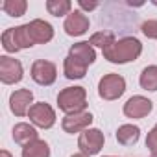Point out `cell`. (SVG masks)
I'll list each match as a JSON object with an SVG mask.
<instances>
[{"instance_id": "23", "label": "cell", "mask_w": 157, "mask_h": 157, "mask_svg": "<svg viewBox=\"0 0 157 157\" xmlns=\"http://www.w3.org/2000/svg\"><path fill=\"white\" fill-rule=\"evenodd\" d=\"M146 148L150 150V157H157V124L150 129L146 137Z\"/></svg>"}, {"instance_id": "1", "label": "cell", "mask_w": 157, "mask_h": 157, "mask_svg": "<svg viewBox=\"0 0 157 157\" xmlns=\"http://www.w3.org/2000/svg\"><path fill=\"white\" fill-rule=\"evenodd\" d=\"M102 52L109 63L124 65V63L139 59V56L142 54V44L135 37H122V39H115L113 43H109Z\"/></svg>"}, {"instance_id": "9", "label": "cell", "mask_w": 157, "mask_h": 157, "mask_svg": "<svg viewBox=\"0 0 157 157\" xmlns=\"http://www.w3.org/2000/svg\"><path fill=\"white\" fill-rule=\"evenodd\" d=\"M89 26H91L89 17H87L82 10H74V11L65 19L63 30H65L67 35H70V37H80V35L87 33Z\"/></svg>"}, {"instance_id": "5", "label": "cell", "mask_w": 157, "mask_h": 157, "mask_svg": "<svg viewBox=\"0 0 157 157\" xmlns=\"http://www.w3.org/2000/svg\"><path fill=\"white\" fill-rule=\"evenodd\" d=\"M104 142H105V137L100 129L96 128H89L85 131L80 133V139H78V148L82 150V153L85 155H96L100 153V150L104 148Z\"/></svg>"}, {"instance_id": "12", "label": "cell", "mask_w": 157, "mask_h": 157, "mask_svg": "<svg viewBox=\"0 0 157 157\" xmlns=\"http://www.w3.org/2000/svg\"><path fill=\"white\" fill-rule=\"evenodd\" d=\"M26 26H28V32H30L33 44H44V43L54 39V26L43 19H33Z\"/></svg>"}, {"instance_id": "27", "label": "cell", "mask_w": 157, "mask_h": 157, "mask_svg": "<svg viewBox=\"0 0 157 157\" xmlns=\"http://www.w3.org/2000/svg\"><path fill=\"white\" fill-rule=\"evenodd\" d=\"M70 157H89V155H85V153L80 151V153H74V155H70Z\"/></svg>"}, {"instance_id": "8", "label": "cell", "mask_w": 157, "mask_h": 157, "mask_svg": "<svg viewBox=\"0 0 157 157\" xmlns=\"http://www.w3.org/2000/svg\"><path fill=\"white\" fill-rule=\"evenodd\" d=\"M28 117H30L33 126L43 128V129H50L56 124V111L48 104H44V102L33 104L30 107V111H28Z\"/></svg>"}, {"instance_id": "19", "label": "cell", "mask_w": 157, "mask_h": 157, "mask_svg": "<svg viewBox=\"0 0 157 157\" xmlns=\"http://www.w3.org/2000/svg\"><path fill=\"white\" fill-rule=\"evenodd\" d=\"M139 83L144 91H157V65H150L140 72Z\"/></svg>"}, {"instance_id": "18", "label": "cell", "mask_w": 157, "mask_h": 157, "mask_svg": "<svg viewBox=\"0 0 157 157\" xmlns=\"http://www.w3.org/2000/svg\"><path fill=\"white\" fill-rule=\"evenodd\" d=\"M22 157H50V146L46 140L37 139L35 142L22 148Z\"/></svg>"}, {"instance_id": "25", "label": "cell", "mask_w": 157, "mask_h": 157, "mask_svg": "<svg viewBox=\"0 0 157 157\" xmlns=\"http://www.w3.org/2000/svg\"><path fill=\"white\" fill-rule=\"evenodd\" d=\"M78 6H80L83 11H91V10H96L98 8V2H87V0H80V2H78Z\"/></svg>"}, {"instance_id": "14", "label": "cell", "mask_w": 157, "mask_h": 157, "mask_svg": "<svg viewBox=\"0 0 157 157\" xmlns=\"http://www.w3.org/2000/svg\"><path fill=\"white\" fill-rule=\"evenodd\" d=\"M68 56H72L74 59H78L80 63H83L85 67L93 65L96 61V52H94V46L89 43V41H82V43H76L70 46L68 50Z\"/></svg>"}, {"instance_id": "4", "label": "cell", "mask_w": 157, "mask_h": 157, "mask_svg": "<svg viewBox=\"0 0 157 157\" xmlns=\"http://www.w3.org/2000/svg\"><path fill=\"white\" fill-rule=\"evenodd\" d=\"M126 93V80L120 74H105L98 83V94L104 100H117Z\"/></svg>"}, {"instance_id": "2", "label": "cell", "mask_w": 157, "mask_h": 157, "mask_svg": "<svg viewBox=\"0 0 157 157\" xmlns=\"http://www.w3.org/2000/svg\"><path fill=\"white\" fill-rule=\"evenodd\" d=\"M57 107L65 115L83 113L87 107V91L83 87H65L57 94Z\"/></svg>"}, {"instance_id": "7", "label": "cell", "mask_w": 157, "mask_h": 157, "mask_svg": "<svg viewBox=\"0 0 157 157\" xmlns=\"http://www.w3.org/2000/svg\"><path fill=\"white\" fill-rule=\"evenodd\" d=\"M32 80L39 85H52L56 82V78H57V68L52 61H46V59H37L33 61L32 65Z\"/></svg>"}, {"instance_id": "28", "label": "cell", "mask_w": 157, "mask_h": 157, "mask_svg": "<svg viewBox=\"0 0 157 157\" xmlns=\"http://www.w3.org/2000/svg\"><path fill=\"white\" fill-rule=\"evenodd\" d=\"M105 157H111V155H105Z\"/></svg>"}, {"instance_id": "11", "label": "cell", "mask_w": 157, "mask_h": 157, "mask_svg": "<svg viewBox=\"0 0 157 157\" xmlns=\"http://www.w3.org/2000/svg\"><path fill=\"white\" fill-rule=\"evenodd\" d=\"M91 124H93V115L89 111L65 115V118L61 120V128L65 133H82V131L89 129Z\"/></svg>"}, {"instance_id": "26", "label": "cell", "mask_w": 157, "mask_h": 157, "mask_svg": "<svg viewBox=\"0 0 157 157\" xmlns=\"http://www.w3.org/2000/svg\"><path fill=\"white\" fill-rule=\"evenodd\" d=\"M0 157H13V155H11L8 150H2V151H0Z\"/></svg>"}, {"instance_id": "17", "label": "cell", "mask_w": 157, "mask_h": 157, "mask_svg": "<svg viewBox=\"0 0 157 157\" xmlns=\"http://www.w3.org/2000/svg\"><path fill=\"white\" fill-rule=\"evenodd\" d=\"M63 72H65V78H68V80H82L87 72V67L78 59H74L72 56H67L63 63Z\"/></svg>"}, {"instance_id": "13", "label": "cell", "mask_w": 157, "mask_h": 157, "mask_svg": "<svg viewBox=\"0 0 157 157\" xmlns=\"http://www.w3.org/2000/svg\"><path fill=\"white\" fill-rule=\"evenodd\" d=\"M32 102H33V93L30 89H19V91L11 93V96H10V109L13 115L24 117V115H28L30 107L33 105Z\"/></svg>"}, {"instance_id": "15", "label": "cell", "mask_w": 157, "mask_h": 157, "mask_svg": "<svg viewBox=\"0 0 157 157\" xmlns=\"http://www.w3.org/2000/svg\"><path fill=\"white\" fill-rule=\"evenodd\" d=\"M13 140L24 148V146H28V144H32V142L37 140V131H35V128L32 124L19 122L13 128Z\"/></svg>"}, {"instance_id": "22", "label": "cell", "mask_w": 157, "mask_h": 157, "mask_svg": "<svg viewBox=\"0 0 157 157\" xmlns=\"http://www.w3.org/2000/svg\"><path fill=\"white\" fill-rule=\"evenodd\" d=\"M115 41V35L111 33V32H98V33H93V37L89 39V43L93 44V46H100L102 50L109 44V43H113Z\"/></svg>"}, {"instance_id": "21", "label": "cell", "mask_w": 157, "mask_h": 157, "mask_svg": "<svg viewBox=\"0 0 157 157\" xmlns=\"http://www.w3.org/2000/svg\"><path fill=\"white\" fill-rule=\"evenodd\" d=\"M2 10L10 17H22L28 10V2L26 0H4Z\"/></svg>"}, {"instance_id": "10", "label": "cell", "mask_w": 157, "mask_h": 157, "mask_svg": "<svg viewBox=\"0 0 157 157\" xmlns=\"http://www.w3.org/2000/svg\"><path fill=\"white\" fill-rule=\"evenodd\" d=\"M153 109V102L148 100L146 96H131L126 104H124V115L128 118H144L151 113Z\"/></svg>"}, {"instance_id": "16", "label": "cell", "mask_w": 157, "mask_h": 157, "mask_svg": "<svg viewBox=\"0 0 157 157\" xmlns=\"http://www.w3.org/2000/svg\"><path fill=\"white\" fill-rule=\"evenodd\" d=\"M115 137H117V140L122 146H133L140 139V128L139 126H133V124H124V126H120L117 129Z\"/></svg>"}, {"instance_id": "20", "label": "cell", "mask_w": 157, "mask_h": 157, "mask_svg": "<svg viewBox=\"0 0 157 157\" xmlns=\"http://www.w3.org/2000/svg\"><path fill=\"white\" fill-rule=\"evenodd\" d=\"M46 11L54 17H68L72 13L70 0H46Z\"/></svg>"}, {"instance_id": "3", "label": "cell", "mask_w": 157, "mask_h": 157, "mask_svg": "<svg viewBox=\"0 0 157 157\" xmlns=\"http://www.w3.org/2000/svg\"><path fill=\"white\" fill-rule=\"evenodd\" d=\"M2 46L8 54H17L22 48H32L33 41L30 37L28 26L22 24V26H17V28H8L2 33Z\"/></svg>"}, {"instance_id": "6", "label": "cell", "mask_w": 157, "mask_h": 157, "mask_svg": "<svg viewBox=\"0 0 157 157\" xmlns=\"http://www.w3.org/2000/svg\"><path fill=\"white\" fill-rule=\"evenodd\" d=\"M22 74H24V68L19 59L10 57V56L0 57V80H2V83L6 85L19 83L22 80Z\"/></svg>"}, {"instance_id": "24", "label": "cell", "mask_w": 157, "mask_h": 157, "mask_svg": "<svg viewBox=\"0 0 157 157\" xmlns=\"http://www.w3.org/2000/svg\"><path fill=\"white\" fill-rule=\"evenodd\" d=\"M140 32H142L148 39H157V21H155V19L144 21L142 26H140Z\"/></svg>"}]
</instances>
